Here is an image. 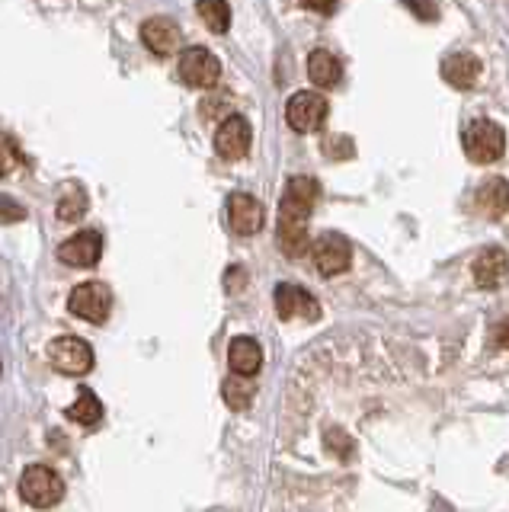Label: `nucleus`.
<instances>
[{"mask_svg":"<svg viewBox=\"0 0 509 512\" xmlns=\"http://www.w3.org/2000/svg\"><path fill=\"white\" fill-rule=\"evenodd\" d=\"M20 496H23V503H29L33 509H52L61 503V496H65V480L52 468H45V464H33V468H26L20 477Z\"/></svg>","mask_w":509,"mask_h":512,"instance_id":"1","label":"nucleus"},{"mask_svg":"<svg viewBox=\"0 0 509 512\" xmlns=\"http://www.w3.org/2000/svg\"><path fill=\"white\" fill-rule=\"evenodd\" d=\"M506 151V135L497 122L490 119H474L465 128V154L474 164H493Z\"/></svg>","mask_w":509,"mask_h":512,"instance_id":"2","label":"nucleus"},{"mask_svg":"<svg viewBox=\"0 0 509 512\" xmlns=\"http://www.w3.org/2000/svg\"><path fill=\"white\" fill-rule=\"evenodd\" d=\"M68 311L90 324H106L109 311H113V292L103 282H84L71 292Z\"/></svg>","mask_w":509,"mask_h":512,"instance_id":"3","label":"nucleus"},{"mask_svg":"<svg viewBox=\"0 0 509 512\" xmlns=\"http://www.w3.org/2000/svg\"><path fill=\"white\" fill-rule=\"evenodd\" d=\"M49 359L61 375L81 378L93 368V349L87 340H81V336H58V340L49 346Z\"/></svg>","mask_w":509,"mask_h":512,"instance_id":"4","label":"nucleus"},{"mask_svg":"<svg viewBox=\"0 0 509 512\" xmlns=\"http://www.w3.org/2000/svg\"><path fill=\"white\" fill-rule=\"evenodd\" d=\"M311 253H314L317 272H321V276H327V279L330 276H340V272H346L349 263H353V247H349V240L343 234H333V231L317 237Z\"/></svg>","mask_w":509,"mask_h":512,"instance_id":"5","label":"nucleus"},{"mask_svg":"<svg viewBox=\"0 0 509 512\" xmlns=\"http://www.w3.org/2000/svg\"><path fill=\"white\" fill-rule=\"evenodd\" d=\"M327 100L321 93H311V90H301L289 100V109H285V116H289V125L295 128L298 135H311L317 132L324 122H327Z\"/></svg>","mask_w":509,"mask_h":512,"instance_id":"6","label":"nucleus"},{"mask_svg":"<svg viewBox=\"0 0 509 512\" xmlns=\"http://www.w3.org/2000/svg\"><path fill=\"white\" fill-rule=\"evenodd\" d=\"M218 77H221V64L209 48H186L180 58V80L186 87L209 90L218 84Z\"/></svg>","mask_w":509,"mask_h":512,"instance_id":"7","label":"nucleus"},{"mask_svg":"<svg viewBox=\"0 0 509 512\" xmlns=\"http://www.w3.org/2000/svg\"><path fill=\"white\" fill-rule=\"evenodd\" d=\"M250 141H253L250 122L244 116H225V122L215 132V151L225 160H241L250 151Z\"/></svg>","mask_w":509,"mask_h":512,"instance_id":"8","label":"nucleus"},{"mask_svg":"<svg viewBox=\"0 0 509 512\" xmlns=\"http://www.w3.org/2000/svg\"><path fill=\"white\" fill-rule=\"evenodd\" d=\"M100 256H103V237L97 231H77L74 237H68L65 244L58 247V260L65 266H77V269L97 266Z\"/></svg>","mask_w":509,"mask_h":512,"instance_id":"9","label":"nucleus"},{"mask_svg":"<svg viewBox=\"0 0 509 512\" xmlns=\"http://www.w3.org/2000/svg\"><path fill=\"white\" fill-rule=\"evenodd\" d=\"M141 42H145L157 58H167L183 48V29L177 20L170 16H151V20L141 26Z\"/></svg>","mask_w":509,"mask_h":512,"instance_id":"10","label":"nucleus"},{"mask_svg":"<svg viewBox=\"0 0 509 512\" xmlns=\"http://www.w3.org/2000/svg\"><path fill=\"white\" fill-rule=\"evenodd\" d=\"M276 244L285 256H305L311 250V234H308V218L305 215H292V212H279L276 224Z\"/></svg>","mask_w":509,"mask_h":512,"instance_id":"11","label":"nucleus"},{"mask_svg":"<svg viewBox=\"0 0 509 512\" xmlns=\"http://www.w3.org/2000/svg\"><path fill=\"white\" fill-rule=\"evenodd\" d=\"M276 314L282 320H317L321 317V304L298 285H276Z\"/></svg>","mask_w":509,"mask_h":512,"instance_id":"12","label":"nucleus"},{"mask_svg":"<svg viewBox=\"0 0 509 512\" xmlns=\"http://www.w3.org/2000/svg\"><path fill=\"white\" fill-rule=\"evenodd\" d=\"M263 218H266L263 202L253 199L250 192H234L228 199V221L237 234H244V237L257 234L263 228Z\"/></svg>","mask_w":509,"mask_h":512,"instance_id":"13","label":"nucleus"},{"mask_svg":"<svg viewBox=\"0 0 509 512\" xmlns=\"http://www.w3.org/2000/svg\"><path fill=\"white\" fill-rule=\"evenodd\" d=\"M321 196V186H317L311 176H292L289 186H285V196L279 202V212H292V215H311L314 202Z\"/></svg>","mask_w":509,"mask_h":512,"instance_id":"14","label":"nucleus"},{"mask_svg":"<svg viewBox=\"0 0 509 512\" xmlns=\"http://www.w3.org/2000/svg\"><path fill=\"white\" fill-rule=\"evenodd\" d=\"M228 362H231L234 375L253 378L263 365V349L257 340H250V336H237V340H231V346H228Z\"/></svg>","mask_w":509,"mask_h":512,"instance_id":"15","label":"nucleus"},{"mask_svg":"<svg viewBox=\"0 0 509 512\" xmlns=\"http://www.w3.org/2000/svg\"><path fill=\"white\" fill-rule=\"evenodd\" d=\"M442 77L449 80L452 87L458 90H468L477 84V77H481V61H477L474 55L468 52H455L442 61Z\"/></svg>","mask_w":509,"mask_h":512,"instance_id":"16","label":"nucleus"},{"mask_svg":"<svg viewBox=\"0 0 509 512\" xmlns=\"http://www.w3.org/2000/svg\"><path fill=\"white\" fill-rule=\"evenodd\" d=\"M474 279L481 288H500L506 282V253L490 247L474 260Z\"/></svg>","mask_w":509,"mask_h":512,"instance_id":"17","label":"nucleus"},{"mask_svg":"<svg viewBox=\"0 0 509 512\" xmlns=\"http://www.w3.org/2000/svg\"><path fill=\"white\" fill-rule=\"evenodd\" d=\"M308 77H311V84H314V87L330 90V87H337V84H340L343 64H340L337 58H333L330 52H324V48H317V52L308 58Z\"/></svg>","mask_w":509,"mask_h":512,"instance_id":"18","label":"nucleus"},{"mask_svg":"<svg viewBox=\"0 0 509 512\" xmlns=\"http://www.w3.org/2000/svg\"><path fill=\"white\" fill-rule=\"evenodd\" d=\"M68 413V420L71 423H81V426H93V423H100V416H103V404H100V397L93 394V391H81V397L74 400V404L65 410Z\"/></svg>","mask_w":509,"mask_h":512,"instance_id":"19","label":"nucleus"},{"mask_svg":"<svg viewBox=\"0 0 509 512\" xmlns=\"http://www.w3.org/2000/svg\"><path fill=\"white\" fill-rule=\"evenodd\" d=\"M202 23L209 26L218 36H225L228 26H231V10H228V0H199L196 4Z\"/></svg>","mask_w":509,"mask_h":512,"instance_id":"20","label":"nucleus"},{"mask_svg":"<svg viewBox=\"0 0 509 512\" xmlns=\"http://www.w3.org/2000/svg\"><path fill=\"white\" fill-rule=\"evenodd\" d=\"M477 205H481L490 218H503L506 215V180H503V176H497L490 186H484L481 192H477Z\"/></svg>","mask_w":509,"mask_h":512,"instance_id":"21","label":"nucleus"},{"mask_svg":"<svg viewBox=\"0 0 509 512\" xmlns=\"http://www.w3.org/2000/svg\"><path fill=\"white\" fill-rule=\"evenodd\" d=\"M221 394H225L228 407H234V410H247V407H250V400H253V394H257V388L250 384V378L237 375V378H228L225 384H221Z\"/></svg>","mask_w":509,"mask_h":512,"instance_id":"22","label":"nucleus"},{"mask_svg":"<svg viewBox=\"0 0 509 512\" xmlns=\"http://www.w3.org/2000/svg\"><path fill=\"white\" fill-rule=\"evenodd\" d=\"M87 212V196L84 189H74L71 196H65L58 202V218L61 221H81V215Z\"/></svg>","mask_w":509,"mask_h":512,"instance_id":"23","label":"nucleus"},{"mask_svg":"<svg viewBox=\"0 0 509 512\" xmlns=\"http://www.w3.org/2000/svg\"><path fill=\"white\" fill-rule=\"evenodd\" d=\"M20 164V148L10 135L0 132V176H10L13 167Z\"/></svg>","mask_w":509,"mask_h":512,"instance_id":"24","label":"nucleus"},{"mask_svg":"<svg viewBox=\"0 0 509 512\" xmlns=\"http://www.w3.org/2000/svg\"><path fill=\"white\" fill-rule=\"evenodd\" d=\"M26 218V208L20 205V202H13V199H7V196H0V221L4 224H17V221H23Z\"/></svg>","mask_w":509,"mask_h":512,"instance_id":"25","label":"nucleus"},{"mask_svg":"<svg viewBox=\"0 0 509 512\" xmlns=\"http://www.w3.org/2000/svg\"><path fill=\"white\" fill-rule=\"evenodd\" d=\"M404 4L420 16L423 23H433L436 16H439V7L433 4V0H404Z\"/></svg>","mask_w":509,"mask_h":512,"instance_id":"26","label":"nucleus"},{"mask_svg":"<svg viewBox=\"0 0 509 512\" xmlns=\"http://www.w3.org/2000/svg\"><path fill=\"white\" fill-rule=\"evenodd\" d=\"M308 10H317V13H333V7H337V0H301Z\"/></svg>","mask_w":509,"mask_h":512,"instance_id":"27","label":"nucleus"},{"mask_svg":"<svg viewBox=\"0 0 509 512\" xmlns=\"http://www.w3.org/2000/svg\"><path fill=\"white\" fill-rule=\"evenodd\" d=\"M0 512H4V509H0Z\"/></svg>","mask_w":509,"mask_h":512,"instance_id":"28","label":"nucleus"}]
</instances>
